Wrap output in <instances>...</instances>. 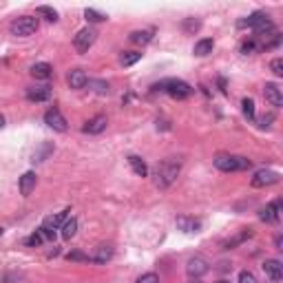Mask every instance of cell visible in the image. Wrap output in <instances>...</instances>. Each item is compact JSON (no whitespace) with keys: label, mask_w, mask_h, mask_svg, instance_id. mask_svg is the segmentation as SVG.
<instances>
[{"label":"cell","mask_w":283,"mask_h":283,"mask_svg":"<svg viewBox=\"0 0 283 283\" xmlns=\"http://www.w3.org/2000/svg\"><path fill=\"white\" fill-rule=\"evenodd\" d=\"M179 168H182V166H179L177 159H164L155 171V184L159 188H168V186L177 179Z\"/></svg>","instance_id":"6da1fadb"},{"label":"cell","mask_w":283,"mask_h":283,"mask_svg":"<svg viewBox=\"0 0 283 283\" xmlns=\"http://www.w3.org/2000/svg\"><path fill=\"white\" fill-rule=\"evenodd\" d=\"M215 166L223 173H237V171H248L252 162L241 155H219L215 159Z\"/></svg>","instance_id":"7a4b0ae2"},{"label":"cell","mask_w":283,"mask_h":283,"mask_svg":"<svg viewBox=\"0 0 283 283\" xmlns=\"http://www.w3.org/2000/svg\"><path fill=\"white\" fill-rule=\"evenodd\" d=\"M11 34L18 36V38H27V36H34L38 31V18L34 16H22V18H16L11 22Z\"/></svg>","instance_id":"3957f363"},{"label":"cell","mask_w":283,"mask_h":283,"mask_svg":"<svg viewBox=\"0 0 283 283\" xmlns=\"http://www.w3.org/2000/svg\"><path fill=\"white\" fill-rule=\"evenodd\" d=\"M155 89H162V91H166L168 95H173V98H188V95L192 93V87L186 84L184 80H166L162 82V84H157Z\"/></svg>","instance_id":"277c9868"},{"label":"cell","mask_w":283,"mask_h":283,"mask_svg":"<svg viewBox=\"0 0 283 283\" xmlns=\"http://www.w3.org/2000/svg\"><path fill=\"white\" fill-rule=\"evenodd\" d=\"M95 31L93 29H80L78 34H75V38H73V47H75V51H78V53H87L89 49L93 47V42H95Z\"/></svg>","instance_id":"5b68a950"},{"label":"cell","mask_w":283,"mask_h":283,"mask_svg":"<svg viewBox=\"0 0 283 283\" xmlns=\"http://www.w3.org/2000/svg\"><path fill=\"white\" fill-rule=\"evenodd\" d=\"M67 212H69V210L55 212V215H49L47 219H44V223H42V233L47 235V239H53V237H55V230L60 228L64 221H67Z\"/></svg>","instance_id":"8992f818"},{"label":"cell","mask_w":283,"mask_h":283,"mask_svg":"<svg viewBox=\"0 0 283 283\" xmlns=\"http://www.w3.org/2000/svg\"><path fill=\"white\" fill-rule=\"evenodd\" d=\"M279 179H281V175H279L276 171H266V168H261V171L254 173L252 186H254V188H263V186H272V184H276Z\"/></svg>","instance_id":"52a82bcc"},{"label":"cell","mask_w":283,"mask_h":283,"mask_svg":"<svg viewBox=\"0 0 283 283\" xmlns=\"http://www.w3.org/2000/svg\"><path fill=\"white\" fill-rule=\"evenodd\" d=\"M44 122H47L53 131H60V133L67 131V120H64V115L58 111V108H49V111L44 113Z\"/></svg>","instance_id":"ba28073f"},{"label":"cell","mask_w":283,"mask_h":283,"mask_svg":"<svg viewBox=\"0 0 283 283\" xmlns=\"http://www.w3.org/2000/svg\"><path fill=\"white\" fill-rule=\"evenodd\" d=\"M263 95H266V100L272 104L274 108H279L283 104V95H281V89L274 84V82H268L266 87H263Z\"/></svg>","instance_id":"9c48e42d"},{"label":"cell","mask_w":283,"mask_h":283,"mask_svg":"<svg viewBox=\"0 0 283 283\" xmlns=\"http://www.w3.org/2000/svg\"><path fill=\"white\" fill-rule=\"evenodd\" d=\"M106 124H108V122H106V115H95V118H91L84 126H82V131L89 133V135H98V133L104 131Z\"/></svg>","instance_id":"30bf717a"},{"label":"cell","mask_w":283,"mask_h":283,"mask_svg":"<svg viewBox=\"0 0 283 283\" xmlns=\"http://www.w3.org/2000/svg\"><path fill=\"white\" fill-rule=\"evenodd\" d=\"M67 82H69L71 89H84L89 84V78H87V73L82 69H73V71H69Z\"/></svg>","instance_id":"8fae6325"},{"label":"cell","mask_w":283,"mask_h":283,"mask_svg":"<svg viewBox=\"0 0 283 283\" xmlns=\"http://www.w3.org/2000/svg\"><path fill=\"white\" fill-rule=\"evenodd\" d=\"M279 210H281V202H279V199H276V202H272V204H268L266 208L259 212L261 221H268V223L276 221V219H279Z\"/></svg>","instance_id":"7c38bea8"},{"label":"cell","mask_w":283,"mask_h":283,"mask_svg":"<svg viewBox=\"0 0 283 283\" xmlns=\"http://www.w3.org/2000/svg\"><path fill=\"white\" fill-rule=\"evenodd\" d=\"M263 272H266L272 281H281V276H283V266H281V261L268 259L266 263H263Z\"/></svg>","instance_id":"4fadbf2b"},{"label":"cell","mask_w":283,"mask_h":283,"mask_svg":"<svg viewBox=\"0 0 283 283\" xmlns=\"http://www.w3.org/2000/svg\"><path fill=\"white\" fill-rule=\"evenodd\" d=\"M51 98V87H34L27 89V100L29 102H47Z\"/></svg>","instance_id":"5bb4252c"},{"label":"cell","mask_w":283,"mask_h":283,"mask_svg":"<svg viewBox=\"0 0 283 283\" xmlns=\"http://www.w3.org/2000/svg\"><path fill=\"white\" fill-rule=\"evenodd\" d=\"M31 75L38 80H49L51 75H53V67H51L49 62H38L31 67Z\"/></svg>","instance_id":"9a60e30c"},{"label":"cell","mask_w":283,"mask_h":283,"mask_svg":"<svg viewBox=\"0 0 283 283\" xmlns=\"http://www.w3.org/2000/svg\"><path fill=\"white\" fill-rule=\"evenodd\" d=\"M208 272V263H206V259H202V257H195V259L188 261V274L190 276H202Z\"/></svg>","instance_id":"2e32d148"},{"label":"cell","mask_w":283,"mask_h":283,"mask_svg":"<svg viewBox=\"0 0 283 283\" xmlns=\"http://www.w3.org/2000/svg\"><path fill=\"white\" fill-rule=\"evenodd\" d=\"M36 188V173H24V175L20 177V192L24 197H29L31 195V190Z\"/></svg>","instance_id":"e0dca14e"},{"label":"cell","mask_w":283,"mask_h":283,"mask_svg":"<svg viewBox=\"0 0 283 283\" xmlns=\"http://www.w3.org/2000/svg\"><path fill=\"white\" fill-rule=\"evenodd\" d=\"M199 226H202V223L197 219H192V217H184V215L177 217V228L184 230V233H197Z\"/></svg>","instance_id":"ac0fdd59"},{"label":"cell","mask_w":283,"mask_h":283,"mask_svg":"<svg viewBox=\"0 0 283 283\" xmlns=\"http://www.w3.org/2000/svg\"><path fill=\"white\" fill-rule=\"evenodd\" d=\"M128 164H131V168H133L135 175H139V177H146V175H149V166H146V162H144L142 157L131 155V157H128Z\"/></svg>","instance_id":"d6986e66"},{"label":"cell","mask_w":283,"mask_h":283,"mask_svg":"<svg viewBox=\"0 0 283 283\" xmlns=\"http://www.w3.org/2000/svg\"><path fill=\"white\" fill-rule=\"evenodd\" d=\"M153 34H155L153 29L133 31V34H131V42H135V44H149V42L153 40Z\"/></svg>","instance_id":"ffe728a7"},{"label":"cell","mask_w":283,"mask_h":283,"mask_svg":"<svg viewBox=\"0 0 283 283\" xmlns=\"http://www.w3.org/2000/svg\"><path fill=\"white\" fill-rule=\"evenodd\" d=\"M266 14H263V11H254V14H250L248 18H243V20L239 22V27H250V29H254L257 24H259L261 20H266Z\"/></svg>","instance_id":"44dd1931"},{"label":"cell","mask_w":283,"mask_h":283,"mask_svg":"<svg viewBox=\"0 0 283 283\" xmlns=\"http://www.w3.org/2000/svg\"><path fill=\"white\" fill-rule=\"evenodd\" d=\"M113 257V248H108V246H100L98 250H95V254L93 257H89L91 261H95V263H104V261H108Z\"/></svg>","instance_id":"7402d4cb"},{"label":"cell","mask_w":283,"mask_h":283,"mask_svg":"<svg viewBox=\"0 0 283 283\" xmlns=\"http://www.w3.org/2000/svg\"><path fill=\"white\" fill-rule=\"evenodd\" d=\"M212 47H215V42H212L210 38H204V40H199L195 44V55H199V58L208 55V53H212Z\"/></svg>","instance_id":"603a6c76"},{"label":"cell","mask_w":283,"mask_h":283,"mask_svg":"<svg viewBox=\"0 0 283 283\" xmlns=\"http://www.w3.org/2000/svg\"><path fill=\"white\" fill-rule=\"evenodd\" d=\"M60 230H62V237H64V239H71V237L78 233V219H73V217H71V219H67V221L62 223Z\"/></svg>","instance_id":"cb8c5ba5"},{"label":"cell","mask_w":283,"mask_h":283,"mask_svg":"<svg viewBox=\"0 0 283 283\" xmlns=\"http://www.w3.org/2000/svg\"><path fill=\"white\" fill-rule=\"evenodd\" d=\"M250 237H252V233H250V230H241L239 235H235L233 239H228L226 243H223V248L230 250V248H235V246H239V243H243L246 239H250Z\"/></svg>","instance_id":"d4e9b609"},{"label":"cell","mask_w":283,"mask_h":283,"mask_svg":"<svg viewBox=\"0 0 283 283\" xmlns=\"http://www.w3.org/2000/svg\"><path fill=\"white\" fill-rule=\"evenodd\" d=\"M139 60H142V53H137V51H126V53H122V58H120V62L124 64V67H131V64L139 62Z\"/></svg>","instance_id":"484cf974"},{"label":"cell","mask_w":283,"mask_h":283,"mask_svg":"<svg viewBox=\"0 0 283 283\" xmlns=\"http://www.w3.org/2000/svg\"><path fill=\"white\" fill-rule=\"evenodd\" d=\"M241 106H243V115H246L248 120H254V100L252 98H243Z\"/></svg>","instance_id":"4316f807"},{"label":"cell","mask_w":283,"mask_h":283,"mask_svg":"<svg viewBox=\"0 0 283 283\" xmlns=\"http://www.w3.org/2000/svg\"><path fill=\"white\" fill-rule=\"evenodd\" d=\"M44 239H47V235L42 233V228H38L36 233H34V235H31L29 239H27V246H40V243H42Z\"/></svg>","instance_id":"83f0119b"},{"label":"cell","mask_w":283,"mask_h":283,"mask_svg":"<svg viewBox=\"0 0 283 283\" xmlns=\"http://www.w3.org/2000/svg\"><path fill=\"white\" fill-rule=\"evenodd\" d=\"M38 16H44L49 22H55L58 20V11L51 9V7H38Z\"/></svg>","instance_id":"f1b7e54d"},{"label":"cell","mask_w":283,"mask_h":283,"mask_svg":"<svg viewBox=\"0 0 283 283\" xmlns=\"http://www.w3.org/2000/svg\"><path fill=\"white\" fill-rule=\"evenodd\" d=\"M84 16H87L89 22H102V20H106V16L102 14V11H95V9H87Z\"/></svg>","instance_id":"f546056e"},{"label":"cell","mask_w":283,"mask_h":283,"mask_svg":"<svg viewBox=\"0 0 283 283\" xmlns=\"http://www.w3.org/2000/svg\"><path fill=\"white\" fill-rule=\"evenodd\" d=\"M270 69H272L274 75H283V60L281 58H274V60L270 62Z\"/></svg>","instance_id":"4dcf8cb0"},{"label":"cell","mask_w":283,"mask_h":283,"mask_svg":"<svg viewBox=\"0 0 283 283\" xmlns=\"http://www.w3.org/2000/svg\"><path fill=\"white\" fill-rule=\"evenodd\" d=\"M137 283H159V279H157V274L146 272V274H142V276H139Z\"/></svg>","instance_id":"1f68e13d"},{"label":"cell","mask_w":283,"mask_h":283,"mask_svg":"<svg viewBox=\"0 0 283 283\" xmlns=\"http://www.w3.org/2000/svg\"><path fill=\"white\" fill-rule=\"evenodd\" d=\"M89 84H91V87H95V91H98V93H102V95H104V93H108V84H106V82H89Z\"/></svg>","instance_id":"d6a6232c"},{"label":"cell","mask_w":283,"mask_h":283,"mask_svg":"<svg viewBox=\"0 0 283 283\" xmlns=\"http://www.w3.org/2000/svg\"><path fill=\"white\" fill-rule=\"evenodd\" d=\"M239 283H257V279H254L252 272H241L239 274Z\"/></svg>","instance_id":"836d02e7"},{"label":"cell","mask_w":283,"mask_h":283,"mask_svg":"<svg viewBox=\"0 0 283 283\" xmlns=\"http://www.w3.org/2000/svg\"><path fill=\"white\" fill-rule=\"evenodd\" d=\"M257 49V44H254V40H248V42H243V47H241V51H243V53H252V51Z\"/></svg>","instance_id":"e575fe53"},{"label":"cell","mask_w":283,"mask_h":283,"mask_svg":"<svg viewBox=\"0 0 283 283\" xmlns=\"http://www.w3.org/2000/svg\"><path fill=\"white\" fill-rule=\"evenodd\" d=\"M67 257H69V259H73V261H84V259H89V257L82 254V252H69Z\"/></svg>","instance_id":"d590c367"},{"label":"cell","mask_w":283,"mask_h":283,"mask_svg":"<svg viewBox=\"0 0 283 283\" xmlns=\"http://www.w3.org/2000/svg\"><path fill=\"white\" fill-rule=\"evenodd\" d=\"M272 120H274V118H272V113H270V115H263L259 126H261V128H268V126H270V122H272Z\"/></svg>","instance_id":"8d00e7d4"},{"label":"cell","mask_w":283,"mask_h":283,"mask_svg":"<svg viewBox=\"0 0 283 283\" xmlns=\"http://www.w3.org/2000/svg\"><path fill=\"white\" fill-rule=\"evenodd\" d=\"M186 29L197 31V29H199V22H197V20H188V22H186Z\"/></svg>","instance_id":"74e56055"},{"label":"cell","mask_w":283,"mask_h":283,"mask_svg":"<svg viewBox=\"0 0 283 283\" xmlns=\"http://www.w3.org/2000/svg\"><path fill=\"white\" fill-rule=\"evenodd\" d=\"M3 124H5V118H3V115H0V128H3Z\"/></svg>","instance_id":"f35d334b"},{"label":"cell","mask_w":283,"mask_h":283,"mask_svg":"<svg viewBox=\"0 0 283 283\" xmlns=\"http://www.w3.org/2000/svg\"><path fill=\"white\" fill-rule=\"evenodd\" d=\"M219 283H228V281H219Z\"/></svg>","instance_id":"ab89813d"},{"label":"cell","mask_w":283,"mask_h":283,"mask_svg":"<svg viewBox=\"0 0 283 283\" xmlns=\"http://www.w3.org/2000/svg\"><path fill=\"white\" fill-rule=\"evenodd\" d=\"M0 235H3V228H0Z\"/></svg>","instance_id":"60d3db41"}]
</instances>
